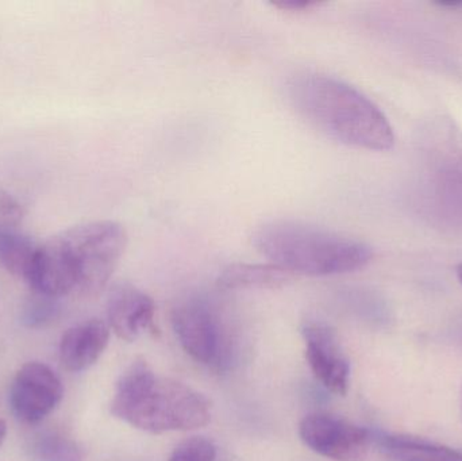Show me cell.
I'll use <instances>...</instances> for the list:
<instances>
[{
	"label": "cell",
	"mask_w": 462,
	"mask_h": 461,
	"mask_svg": "<svg viewBox=\"0 0 462 461\" xmlns=\"http://www.w3.org/2000/svg\"><path fill=\"white\" fill-rule=\"evenodd\" d=\"M291 273L273 264H233L218 278L224 290L277 289L291 281Z\"/></svg>",
	"instance_id": "4fadbf2b"
},
{
	"label": "cell",
	"mask_w": 462,
	"mask_h": 461,
	"mask_svg": "<svg viewBox=\"0 0 462 461\" xmlns=\"http://www.w3.org/2000/svg\"><path fill=\"white\" fill-rule=\"evenodd\" d=\"M27 454L32 461H83L79 444L60 432L38 433L30 440Z\"/></svg>",
	"instance_id": "9a60e30c"
},
{
	"label": "cell",
	"mask_w": 462,
	"mask_h": 461,
	"mask_svg": "<svg viewBox=\"0 0 462 461\" xmlns=\"http://www.w3.org/2000/svg\"><path fill=\"white\" fill-rule=\"evenodd\" d=\"M78 281V291L95 295L118 267L126 249L124 227L114 221H95L79 225L57 235Z\"/></svg>",
	"instance_id": "5b68a950"
},
{
	"label": "cell",
	"mask_w": 462,
	"mask_h": 461,
	"mask_svg": "<svg viewBox=\"0 0 462 461\" xmlns=\"http://www.w3.org/2000/svg\"><path fill=\"white\" fill-rule=\"evenodd\" d=\"M299 436L310 449L336 461H361L372 443L369 430L328 414L307 416Z\"/></svg>",
	"instance_id": "52a82bcc"
},
{
	"label": "cell",
	"mask_w": 462,
	"mask_h": 461,
	"mask_svg": "<svg viewBox=\"0 0 462 461\" xmlns=\"http://www.w3.org/2000/svg\"><path fill=\"white\" fill-rule=\"evenodd\" d=\"M456 272H457L458 281H460V283L462 284V263L461 264H458L457 271H456Z\"/></svg>",
	"instance_id": "7402d4cb"
},
{
	"label": "cell",
	"mask_w": 462,
	"mask_h": 461,
	"mask_svg": "<svg viewBox=\"0 0 462 461\" xmlns=\"http://www.w3.org/2000/svg\"><path fill=\"white\" fill-rule=\"evenodd\" d=\"M288 89L299 113L337 143L374 152L395 145L387 116L350 84L320 73H303L290 81Z\"/></svg>",
	"instance_id": "6da1fadb"
},
{
	"label": "cell",
	"mask_w": 462,
	"mask_h": 461,
	"mask_svg": "<svg viewBox=\"0 0 462 461\" xmlns=\"http://www.w3.org/2000/svg\"><path fill=\"white\" fill-rule=\"evenodd\" d=\"M306 359L315 378L336 395L347 394L350 364L339 344L337 333L323 322H309L303 327Z\"/></svg>",
	"instance_id": "9c48e42d"
},
{
	"label": "cell",
	"mask_w": 462,
	"mask_h": 461,
	"mask_svg": "<svg viewBox=\"0 0 462 461\" xmlns=\"http://www.w3.org/2000/svg\"><path fill=\"white\" fill-rule=\"evenodd\" d=\"M5 435H7V425H5V421L0 420V446H2L3 441H5Z\"/></svg>",
	"instance_id": "44dd1931"
},
{
	"label": "cell",
	"mask_w": 462,
	"mask_h": 461,
	"mask_svg": "<svg viewBox=\"0 0 462 461\" xmlns=\"http://www.w3.org/2000/svg\"><path fill=\"white\" fill-rule=\"evenodd\" d=\"M461 408H462V390H461Z\"/></svg>",
	"instance_id": "603a6c76"
},
{
	"label": "cell",
	"mask_w": 462,
	"mask_h": 461,
	"mask_svg": "<svg viewBox=\"0 0 462 461\" xmlns=\"http://www.w3.org/2000/svg\"><path fill=\"white\" fill-rule=\"evenodd\" d=\"M346 298L353 308L357 309L366 316L383 319V321L390 318V306L385 302L384 298L380 297L377 292L364 289L349 290L346 292Z\"/></svg>",
	"instance_id": "e0dca14e"
},
{
	"label": "cell",
	"mask_w": 462,
	"mask_h": 461,
	"mask_svg": "<svg viewBox=\"0 0 462 461\" xmlns=\"http://www.w3.org/2000/svg\"><path fill=\"white\" fill-rule=\"evenodd\" d=\"M253 243L271 264L291 275H344L363 270L374 259V249L363 241L292 219L265 222Z\"/></svg>",
	"instance_id": "277c9868"
},
{
	"label": "cell",
	"mask_w": 462,
	"mask_h": 461,
	"mask_svg": "<svg viewBox=\"0 0 462 461\" xmlns=\"http://www.w3.org/2000/svg\"><path fill=\"white\" fill-rule=\"evenodd\" d=\"M320 5L322 2L319 0H276V2H272V5L279 10L298 11V13L299 11L312 10Z\"/></svg>",
	"instance_id": "ffe728a7"
},
{
	"label": "cell",
	"mask_w": 462,
	"mask_h": 461,
	"mask_svg": "<svg viewBox=\"0 0 462 461\" xmlns=\"http://www.w3.org/2000/svg\"><path fill=\"white\" fill-rule=\"evenodd\" d=\"M23 218L21 203L5 189H0V227L16 229Z\"/></svg>",
	"instance_id": "d6986e66"
},
{
	"label": "cell",
	"mask_w": 462,
	"mask_h": 461,
	"mask_svg": "<svg viewBox=\"0 0 462 461\" xmlns=\"http://www.w3.org/2000/svg\"><path fill=\"white\" fill-rule=\"evenodd\" d=\"M411 203L434 227L462 232V130L439 115L426 121L415 138Z\"/></svg>",
	"instance_id": "7a4b0ae2"
},
{
	"label": "cell",
	"mask_w": 462,
	"mask_h": 461,
	"mask_svg": "<svg viewBox=\"0 0 462 461\" xmlns=\"http://www.w3.org/2000/svg\"><path fill=\"white\" fill-rule=\"evenodd\" d=\"M37 252L38 246L32 238L16 229L0 227V265L11 275L29 281Z\"/></svg>",
	"instance_id": "5bb4252c"
},
{
	"label": "cell",
	"mask_w": 462,
	"mask_h": 461,
	"mask_svg": "<svg viewBox=\"0 0 462 461\" xmlns=\"http://www.w3.org/2000/svg\"><path fill=\"white\" fill-rule=\"evenodd\" d=\"M110 340V327L100 319H89L70 327L60 343V362L70 373L88 370L102 356Z\"/></svg>",
	"instance_id": "8fae6325"
},
{
	"label": "cell",
	"mask_w": 462,
	"mask_h": 461,
	"mask_svg": "<svg viewBox=\"0 0 462 461\" xmlns=\"http://www.w3.org/2000/svg\"><path fill=\"white\" fill-rule=\"evenodd\" d=\"M217 447L206 438L183 441L171 455L170 461H216Z\"/></svg>",
	"instance_id": "ac0fdd59"
},
{
	"label": "cell",
	"mask_w": 462,
	"mask_h": 461,
	"mask_svg": "<svg viewBox=\"0 0 462 461\" xmlns=\"http://www.w3.org/2000/svg\"><path fill=\"white\" fill-rule=\"evenodd\" d=\"M372 441L393 461H462L460 451L423 438L372 433Z\"/></svg>",
	"instance_id": "7c38bea8"
},
{
	"label": "cell",
	"mask_w": 462,
	"mask_h": 461,
	"mask_svg": "<svg viewBox=\"0 0 462 461\" xmlns=\"http://www.w3.org/2000/svg\"><path fill=\"white\" fill-rule=\"evenodd\" d=\"M59 303L54 298L35 294L24 306L22 321L29 327H42L59 316Z\"/></svg>",
	"instance_id": "2e32d148"
},
{
	"label": "cell",
	"mask_w": 462,
	"mask_h": 461,
	"mask_svg": "<svg viewBox=\"0 0 462 461\" xmlns=\"http://www.w3.org/2000/svg\"><path fill=\"white\" fill-rule=\"evenodd\" d=\"M111 414L135 429L160 435L205 427L211 403L192 387L157 376L145 360H135L116 383Z\"/></svg>",
	"instance_id": "3957f363"
},
{
	"label": "cell",
	"mask_w": 462,
	"mask_h": 461,
	"mask_svg": "<svg viewBox=\"0 0 462 461\" xmlns=\"http://www.w3.org/2000/svg\"><path fill=\"white\" fill-rule=\"evenodd\" d=\"M64 389L59 376L42 363H27L16 373L10 389L14 416L35 425L53 413L61 402Z\"/></svg>",
	"instance_id": "ba28073f"
},
{
	"label": "cell",
	"mask_w": 462,
	"mask_h": 461,
	"mask_svg": "<svg viewBox=\"0 0 462 461\" xmlns=\"http://www.w3.org/2000/svg\"><path fill=\"white\" fill-rule=\"evenodd\" d=\"M172 325L180 346L195 362L225 371L233 362V341L218 306L205 297H191L172 311Z\"/></svg>",
	"instance_id": "8992f818"
},
{
	"label": "cell",
	"mask_w": 462,
	"mask_h": 461,
	"mask_svg": "<svg viewBox=\"0 0 462 461\" xmlns=\"http://www.w3.org/2000/svg\"><path fill=\"white\" fill-rule=\"evenodd\" d=\"M154 311L153 300L132 284H116L108 295V327L121 340L132 343L153 329Z\"/></svg>",
	"instance_id": "30bf717a"
}]
</instances>
